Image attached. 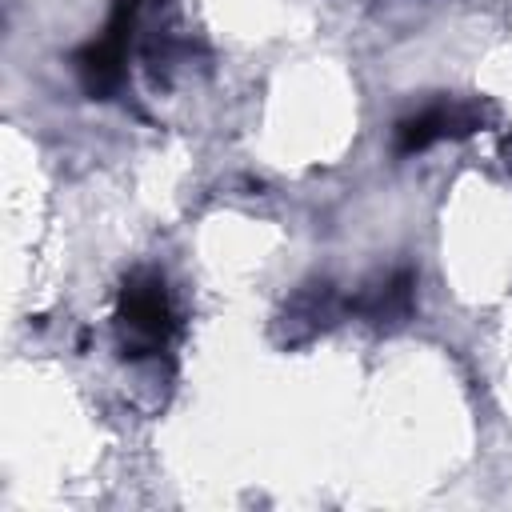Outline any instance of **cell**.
<instances>
[{
    "instance_id": "1",
    "label": "cell",
    "mask_w": 512,
    "mask_h": 512,
    "mask_svg": "<svg viewBox=\"0 0 512 512\" xmlns=\"http://www.w3.org/2000/svg\"><path fill=\"white\" fill-rule=\"evenodd\" d=\"M116 328H120V348L124 356H156L168 348L176 332L172 300L168 288L156 272H136L120 288V308H116Z\"/></svg>"
},
{
    "instance_id": "2",
    "label": "cell",
    "mask_w": 512,
    "mask_h": 512,
    "mask_svg": "<svg viewBox=\"0 0 512 512\" xmlns=\"http://www.w3.org/2000/svg\"><path fill=\"white\" fill-rule=\"evenodd\" d=\"M136 16H140V0H120L108 16V28L76 52L72 64H76L80 88L88 96L108 100L124 84V64H128V44H132V32H136Z\"/></svg>"
},
{
    "instance_id": "3",
    "label": "cell",
    "mask_w": 512,
    "mask_h": 512,
    "mask_svg": "<svg viewBox=\"0 0 512 512\" xmlns=\"http://www.w3.org/2000/svg\"><path fill=\"white\" fill-rule=\"evenodd\" d=\"M492 124V104L484 100H436L420 108L416 116H404L396 124V156H416L436 140H460Z\"/></svg>"
},
{
    "instance_id": "4",
    "label": "cell",
    "mask_w": 512,
    "mask_h": 512,
    "mask_svg": "<svg viewBox=\"0 0 512 512\" xmlns=\"http://www.w3.org/2000/svg\"><path fill=\"white\" fill-rule=\"evenodd\" d=\"M344 308L348 304H340L332 284H324V280L320 284H304L300 292L288 296V304H284V312L276 320V340L280 344H304V340L320 336Z\"/></svg>"
},
{
    "instance_id": "5",
    "label": "cell",
    "mask_w": 512,
    "mask_h": 512,
    "mask_svg": "<svg viewBox=\"0 0 512 512\" xmlns=\"http://www.w3.org/2000/svg\"><path fill=\"white\" fill-rule=\"evenodd\" d=\"M348 308L368 320V324H380V328H392V324H404L416 308V276L412 268H396L388 276H376L372 284H364Z\"/></svg>"
},
{
    "instance_id": "6",
    "label": "cell",
    "mask_w": 512,
    "mask_h": 512,
    "mask_svg": "<svg viewBox=\"0 0 512 512\" xmlns=\"http://www.w3.org/2000/svg\"><path fill=\"white\" fill-rule=\"evenodd\" d=\"M504 156H508V164H512V136H504Z\"/></svg>"
}]
</instances>
